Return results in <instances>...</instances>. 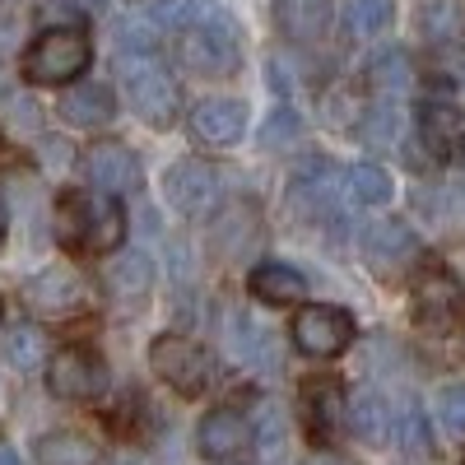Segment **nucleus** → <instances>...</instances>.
Masks as SVG:
<instances>
[{
  "label": "nucleus",
  "instance_id": "1",
  "mask_svg": "<svg viewBox=\"0 0 465 465\" xmlns=\"http://www.w3.org/2000/svg\"><path fill=\"white\" fill-rule=\"evenodd\" d=\"M56 228L70 247L84 252H116L126 238V214L112 196H89V191H65L56 205Z\"/></svg>",
  "mask_w": 465,
  "mask_h": 465
},
{
  "label": "nucleus",
  "instance_id": "2",
  "mask_svg": "<svg viewBox=\"0 0 465 465\" xmlns=\"http://www.w3.org/2000/svg\"><path fill=\"white\" fill-rule=\"evenodd\" d=\"M122 84H126V98L135 107L140 122H149L153 131H163L177 122V107H182V94L173 84L168 65L153 56V52H135V56H122Z\"/></svg>",
  "mask_w": 465,
  "mask_h": 465
},
{
  "label": "nucleus",
  "instance_id": "3",
  "mask_svg": "<svg viewBox=\"0 0 465 465\" xmlns=\"http://www.w3.org/2000/svg\"><path fill=\"white\" fill-rule=\"evenodd\" d=\"M84 70H89V37L80 28H47L24 52V80L28 84H70Z\"/></svg>",
  "mask_w": 465,
  "mask_h": 465
},
{
  "label": "nucleus",
  "instance_id": "4",
  "mask_svg": "<svg viewBox=\"0 0 465 465\" xmlns=\"http://www.w3.org/2000/svg\"><path fill=\"white\" fill-rule=\"evenodd\" d=\"M149 368L159 381H168L177 396H201L210 372H214V359H210V349L196 344L191 335H159L149 349Z\"/></svg>",
  "mask_w": 465,
  "mask_h": 465
},
{
  "label": "nucleus",
  "instance_id": "5",
  "mask_svg": "<svg viewBox=\"0 0 465 465\" xmlns=\"http://www.w3.org/2000/svg\"><path fill=\"white\" fill-rule=\"evenodd\" d=\"M177 61L196 74H232L238 70V37H232V24L223 15H205L201 24L182 28L177 37Z\"/></svg>",
  "mask_w": 465,
  "mask_h": 465
},
{
  "label": "nucleus",
  "instance_id": "6",
  "mask_svg": "<svg viewBox=\"0 0 465 465\" xmlns=\"http://www.w3.org/2000/svg\"><path fill=\"white\" fill-rule=\"evenodd\" d=\"M410 302H414V317L423 331H451L465 317V284L447 265L429 261L410 284Z\"/></svg>",
  "mask_w": 465,
  "mask_h": 465
},
{
  "label": "nucleus",
  "instance_id": "7",
  "mask_svg": "<svg viewBox=\"0 0 465 465\" xmlns=\"http://www.w3.org/2000/svg\"><path fill=\"white\" fill-rule=\"evenodd\" d=\"M293 344L302 349L307 359H335L354 344V317L344 307L331 302H312L293 317Z\"/></svg>",
  "mask_w": 465,
  "mask_h": 465
},
{
  "label": "nucleus",
  "instance_id": "8",
  "mask_svg": "<svg viewBox=\"0 0 465 465\" xmlns=\"http://www.w3.org/2000/svg\"><path fill=\"white\" fill-rule=\"evenodd\" d=\"M24 302L37 317H80L89 307V284L80 280V270L70 265H47L24 284Z\"/></svg>",
  "mask_w": 465,
  "mask_h": 465
},
{
  "label": "nucleus",
  "instance_id": "9",
  "mask_svg": "<svg viewBox=\"0 0 465 465\" xmlns=\"http://www.w3.org/2000/svg\"><path fill=\"white\" fill-rule=\"evenodd\" d=\"M47 381L61 401H98L107 391V368L94 349H61L47 363Z\"/></svg>",
  "mask_w": 465,
  "mask_h": 465
},
{
  "label": "nucleus",
  "instance_id": "10",
  "mask_svg": "<svg viewBox=\"0 0 465 465\" xmlns=\"http://www.w3.org/2000/svg\"><path fill=\"white\" fill-rule=\"evenodd\" d=\"M84 177L94 191H103V196H131V191H140V159L122 144V140H103L84 153Z\"/></svg>",
  "mask_w": 465,
  "mask_h": 465
},
{
  "label": "nucleus",
  "instance_id": "11",
  "mask_svg": "<svg viewBox=\"0 0 465 465\" xmlns=\"http://www.w3.org/2000/svg\"><path fill=\"white\" fill-rule=\"evenodd\" d=\"M163 191H168V205H173L177 214L196 219V214L214 210V201H219V173H214L205 159H182V163L168 168Z\"/></svg>",
  "mask_w": 465,
  "mask_h": 465
},
{
  "label": "nucleus",
  "instance_id": "12",
  "mask_svg": "<svg viewBox=\"0 0 465 465\" xmlns=\"http://www.w3.org/2000/svg\"><path fill=\"white\" fill-rule=\"evenodd\" d=\"M191 135L210 149H228L247 135V103L238 98H205L191 107Z\"/></svg>",
  "mask_w": 465,
  "mask_h": 465
},
{
  "label": "nucleus",
  "instance_id": "13",
  "mask_svg": "<svg viewBox=\"0 0 465 465\" xmlns=\"http://www.w3.org/2000/svg\"><path fill=\"white\" fill-rule=\"evenodd\" d=\"M196 442H201V456H210V460H232V456H242L256 438H252V423H247L238 410L219 405V410H210V414L201 419Z\"/></svg>",
  "mask_w": 465,
  "mask_h": 465
},
{
  "label": "nucleus",
  "instance_id": "14",
  "mask_svg": "<svg viewBox=\"0 0 465 465\" xmlns=\"http://www.w3.org/2000/svg\"><path fill=\"white\" fill-rule=\"evenodd\" d=\"M344 391L335 377H312L302 386V419H307V433H312L317 442H331L340 433L344 423Z\"/></svg>",
  "mask_w": 465,
  "mask_h": 465
},
{
  "label": "nucleus",
  "instance_id": "15",
  "mask_svg": "<svg viewBox=\"0 0 465 465\" xmlns=\"http://www.w3.org/2000/svg\"><path fill=\"white\" fill-rule=\"evenodd\" d=\"M228 344L238 349V359L247 368H261V372L280 368V335L270 331L265 322H256L252 312H232L228 317Z\"/></svg>",
  "mask_w": 465,
  "mask_h": 465
},
{
  "label": "nucleus",
  "instance_id": "16",
  "mask_svg": "<svg viewBox=\"0 0 465 465\" xmlns=\"http://www.w3.org/2000/svg\"><path fill=\"white\" fill-rule=\"evenodd\" d=\"M247 289L265 307H298L302 293H307V280L298 275L293 265H284V261H265V265H256L247 275Z\"/></svg>",
  "mask_w": 465,
  "mask_h": 465
},
{
  "label": "nucleus",
  "instance_id": "17",
  "mask_svg": "<svg viewBox=\"0 0 465 465\" xmlns=\"http://www.w3.org/2000/svg\"><path fill=\"white\" fill-rule=\"evenodd\" d=\"M61 116L80 131H94V126H107L116 116V98H112L107 84H74L61 98Z\"/></svg>",
  "mask_w": 465,
  "mask_h": 465
},
{
  "label": "nucleus",
  "instance_id": "18",
  "mask_svg": "<svg viewBox=\"0 0 465 465\" xmlns=\"http://www.w3.org/2000/svg\"><path fill=\"white\" fill-rule=\"evenodd\" d=\"M419 135H423V144H429L438 159H447V153L465 149V116H460L451 103H423V112H419Z\"/></svg>",
  "mask_w": 465,
  "mask_h": 465
},
{
  "label": "nucleus",
  "instance_id": "19",
  "mask_svg": "<svg viewBox=\"0 0 465 465\" xmlns=\"http://www.w3.org/2000/svg\"><path fill=\"white\" fill-rule=\"evenodd\" d=\"M344 419H349V429H354V438L368 442V447H386L396 438V414H391V405H386L377 391L354 396V405H349Z\"/></svg>",
  "mask_w": 465,
  "mask_h": 465
},
{
  "label": "nucleus",
  "instance_id": "20",
  "mask_svg": "<svg viewBox=\"0 0 465 465\" xmlns=\"http://www.w3.org/2000/svg\"><path fill=\"white\" fill-rule=\"evenodd\" d=\"M410 252H414V232H410V223H401V219H386V223L368 228V238H363V256H368L377 270L401 265Z\"/></svg>",
  "mask_w": 465,
  "mask_h": 465
},
{
  "label": "nucleus",
  "instance_id": "21",
  "mask_svg": "<svg viewBox=\"0 0 465 465\" xmlns=\"http://www.w3.org/2000/svg\"><path fill=\"white\" fill-rule=\"evenodd\" d=\"M414 28L423 43H456V37L465 33V5L460 0H423L419 15H414Z\"/></svg>",
  "mask_w": 465,
  "mask_h": 465
},
{
  "label": "nucleus",
  "instance_id": "22",
  "mask_svg": "<svg viewBox=\"0 0 465 465\" xmlns=\"http://www.w3.org/2000/svg\"><path fill=\"white\" fill-rule=\"evenodd\" d=\"M107 289L116 298H144L153 289V256L149 252H126V256H116L107 265Z\"/></svg>",
  "mask_w": 465,
  "mask_h": 465
},
{
  "label": "nucleus",
  "instance_id": "23",
  "mask_svg": "<svg viewBox=\"0 0 465 465\" xmlns=\"http://www.w3.org/2000/svg\"><path fill=\"white\" fill-rule=\"evenodd\" d=\"M261 238V223H256V214L252 210H223L219 219H214V247H219V256H228V261H238L252 242Z\"/></svg>",
  "mask_w": 465,
  "mask_h": 465
},
{
  "label": "nucleus",
  "instance_id": "24",
  "mask_svg": "<svg viewBox=\"0 0 465 465\" xmlns=\"http://www.w3.org/2000/svg\"><path fill=\"white\" fill-rule=\"evenodd\" d=\"M37 465H98V447L84 433H47L33 447Z\"/></svg>",
  "mask_w": 465,
  "mask_h": 465
},
{
  "label": "nucleus",
  "instance_id": "25",
  "mask_svg": "<svg viewBox=\"0 0 465 465\" xmlns=\"http://www.w3.org/2000/svg\"><path fill=\"white\" fill-rule=\"evenodd\" d=\"M396 15V0H340V28L349 37H377Z\"/></svg>",
  "mask_w": 465,
  "mask_h": 465
},
{
  "label": "nucleus",
  "instance_id": "26",
  "mask_svg": "<svg viewBox=\"0 0 465 465\" xmlns=\"http://www.w3.org/2000/svg\"><path fill=\"white\" fill-rule=\"evenodd\" d=\"M47 331L43 326H10V335H5V359L19 368V372H33V368H43L47 363Z\"/></svg>",
  "mask_w": 465,
  "mask_h": 465
},
{
  "label": "nucleus",
  "instance_id": "27",
  "mask_svg": "<svg viewBox=\"0 0 465 465\" xmlns=\"http://www.w3.org/2000/svg\"><path fill=\"white\" fill-rule=\"evenodd\" d=\"M344 186H349V201L354 205H386L391 201V173L377 168V163H354L344 173Z\"/></svg>",
  "mask_w": 465,
  "mask_h": 465
},
{
  "label": "nucleus",
  "instance_id": "28",
  "mask_svg": "<svg viewBox=\"0 0 465 465\" xmlns=\"http://www.w3.org/2000/svg\"><path fill=\"white\" fill-rule=\"evenodd\" d=\"M368 80H372L381 94H405L410 80H414L410 56H405V52H381V56L368 65Z\"/></svg>",
  "mask_w": 465,
  "mask_h": 465
},
{
  "label": "nucleus",
  "instance_id": "29",
  "mask_svg": "<svg viewBox=\"0 0 465 465\" xmlns=\"http://www.w3.org/2000/svg\"><path fill=\"white\" fill-rule=\"evenodd\" d=\"M322 19V0H280V24L289 28V37H312Z\"/></svg>",
  "mask_w": 465,
  "mask_h": 465
},
{
  "label": "nucleus",
  "instance_id": "30",
  "mask_svg": "<svg viewBox=\"0 0 465 465\" xmlns=\"http://www.w3.org/2000/svg\"><path fill=\"white\" fill-rule=\"evenodd\" d=\"M298 135H302V122H298V112H289V107L270 112V122L261 126V144L265 149H289Z\"/></svg>",
  "mask_w": 465,
  "mask_h": 465
},
{
  "label": "nucleus",
  "instance_id": "31",
  "mask_svg": "<svg viewBox=\"0 0 465 465\" xmlns=\"http://www.w3.org/2000/svg\"><path fill=\"white\" fill-rule=\"evenodd\" d=\"M396 131H401V112H396L391 103L368 107V116H363V140H368V144H391Z\"/></svg>",
  "mask_w": 465,
  "mask_h": 465
},
{
  "label": "nucleus",
  "instance_id": "32",
  "mask_svg": "<svg viewBox=\"0 0 465 465\" xmlns=\"http://www.w3.org/2000/svg\"><path fill=\"white\" fill-rule=\"evenodd\" d=\"M396 438H401V447L405 451H429V419L419 414V405H410L401 419H396Z\"/></svg>",
  "mask_w": 465,
  "mask_h": 465
},
{
  "label": "nucleus",
  "instance_id": "33",
  "mask_svg": "<svg viewBox=\"0 0 465 465\" xmlns=\"http://www.w3.org/2000/svg\"><path fill=\"white\" fill-rule=\"evenodd\" d=\"M438 419L451 438H465V386H447L438 396Z\"/></svg>",
  "mask_w": 465,
  "mask_h": 465
},
{
  "label": "nucleus",
  "instance_id": "34",
  "mask_svg": "<svg viewBox=\"0 0 465 465\" xmlns=\"http://www.w3.org/2000/svg\"><path fill=\"white\" fill-rule=\"evenodd\" d=\"M37 116H43V112H37V103L28 94H10L5 98V122L15 131H37Z\"/></svg>",
  "mask_w": 465,
  "mask_h": 465
},
{
  "label": "nucleus",
  "instance_id": "35",
  "mask_svg": "<svg viewBox=\"0 0 465 465\" xmlns=\"http://www.w3.org/2000/svg\"><path fill=\"white\" fill-rule=\"evenodd\" d=\"M65 5H70V10H80V15H103L112 0H65Z\"/></svg>",
  "mask_w": 465,
  "mask_h": 465
},
{
  "label": "nucleus",
  "instance_id": "36",
  "mask_svg": "<svg viewBox=\"0 0 465 465\" xmlns=\"http://www.w3.org/2000/svg\"><path fill=\"white\" fill-rule=\"evenodd\" d=\"M0 465H24V456H19L10 442H0Z\"/></svg>",
  "mask_w": 465,
  "mask_h": 465
},
{
  "label": "nucleus",
  "instance_id": "37",
  "mask_svg": "<svg viewBox=\"0 0 465 465\" xmlns=\"http://www.w3.org/2000/svg\"><path fill=\"white\" fill-rule=\"evenodd\" d=\"M5 228H10V214H5V201H0V242H5Z\"/></svg>",
  "mask_w": 465,
  "mask_h": 465
},
{
  "label": "nucleus",
  "instance_id": "38",
  "mask_svg": "<svg viewBox=\"0 0 465 465\" xmlns=\"http://www.w3.org/2000/svg\"><path fill=\"white\" fill-rule=\"evenodd\" d=\"M0 322H5V302H0Z\"/></svg>",
  "mask_w": 465,
  "mask_h": 465
}]
</instances>
